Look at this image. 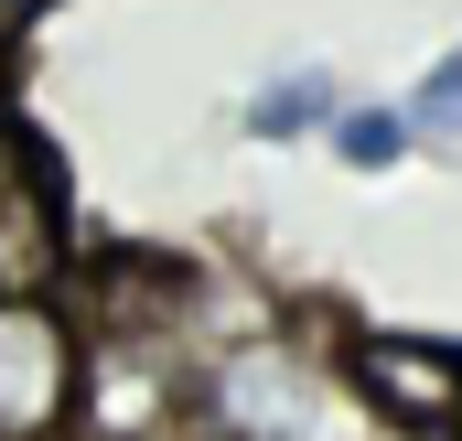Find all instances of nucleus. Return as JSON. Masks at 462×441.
<instances>
[{"mask_svg":"<svg viewBox=\"0 0 462 441\" xmlns=\"http://www.w3.org/2000/svg\"><path fill=\"white\" fill-rule=\"evenodd\" d=\"M452 129H462V54H441L409 98V140H452Z\"/></svg>","mask_w":462,"mask_h":441,"instance_id":"4","label":"nucleus"},{"mask_svg":"<svg viewBox=\"0 0 462 441\" xmlns=\"http://www.w3.org/2000/svg\"><path fill=\"white\" fill-rule=\"evenodd\" d=\"M398 140H409V108H355L345 118V162H355V173H387Z\"/></svg>","mask_w":462,"mask_h":441,"instance_id":"5","label":"nucleus"},{"mask_svg":"<svg viewBox=\"0 0 462 441\" xmlns=\"http://www.w3.org/2000/svg\"><path fill=\"white\" fill-rule=\"evenodd\" d=\"M355 388L409 420V431H462V344H430V333H365L355 344Z\"/></svg>","mask_w":462,"mask_h":441,"instance_id":"2","label":"nucleus"},{"mask_svg":"<svg viewBox=\"0 0 462 441\" xmlns=\"http://www.w3.org/2000/svg\"><path fill=\"white\" fill-rule=\"evenodd\" d=\"M22 11H32V0H0V22H22Z\"/></svg>","mask_w":462,"mask_h":441,"instance_id":"6","label":"nucleus"},{"mask_svg":"<svg viewBox=\"0 0 462 441\" xmlns=\"http://www.w3.org/2000/svg\"><path fill=\"white\" fill-rule=\"evenodd\" d=\"M76 399V333L43 302H0V441H32Z\"/></svg>","mask_w":462,"mask_h":441,"instance_id":"1","label":"nucleus"},{"mask_svg":"<svg viewBox=\"0 0 462 441\" xmlns=\"http://www.w3.org/2000/svg\"><path fill=\"white\" fill-rule=\"evenodd\" d=\"M323 108H334V87H323V65H301V76H280V87L247 98V129L258 140H291V129H312Z\"/></svg>","mask_w":462,"mask_h":441,"instance_id":"3","label":"nucleus"}]
</instances>
